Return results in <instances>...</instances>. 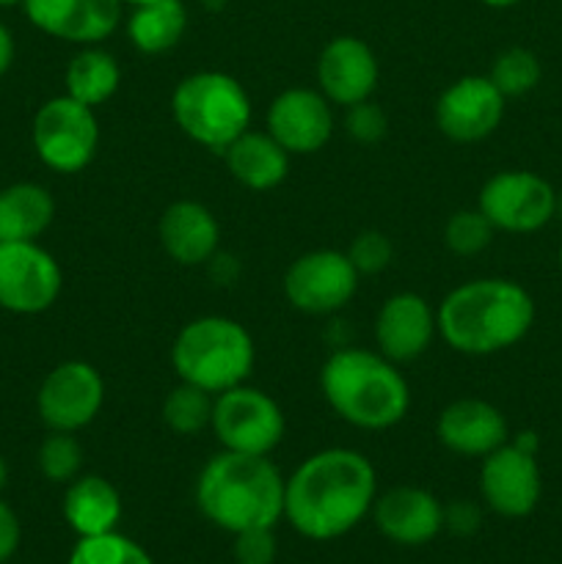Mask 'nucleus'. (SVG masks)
<instances>
[{
    "instance_id": "obj_9",
    "label": "nucleus",
    "mask_w": 562,
    "mask_h": 564,
    "mask_svg": "<svg viewBox=\"0 0 562 564\" xmlns=\"http://www.w3.org/2000/svg\"><path fill=\"white\" fill-rule=\"evenodd\" d=\"M560 198L551 182L534 171H499L479 191L477 209L507 235H532L556 215Z\"/></svg>"
},
{
    "instance_id": "obj_12",
    "label": "nucleus",
    "mask_w": 562,
    "mask_h": 564,
    "mask_svg": "<svg viewBox=\"0 0 562 564\" xmlns=\"http://www.w3.org/2000/svg\"><path fill=\"white\" fill-rule=\"evenodd\" d=\"M105 405V380L91 364L64 361L50 369L36 394L39 419L47 430L77 433L99 416Z\"/></svg>"
},
{
    "instance_id": "obj_22",
    "label": "nucleus",
    "mask_w": 562,
    "mask_h": 564,
    "mask_svg": "<svg viewBox=\"0 0 562 564\" xmlns=\"http://www.w3.org/2000/svg\"><path fill=\"white\" fill-rule=\"evenodd\" d=\"M224 163L229 174L248 191H273L287 180L290 152L270 132L246 130L237 141L224 149Z\"/></svg>"
},
{
    "instance_id": "obj_34",
    "label": "nucleus",
    "mask_w": 562,
    "mask_h": 564,
    "mask_svg": "<svg viewBox=\"0 0 562 564\" xmlns=\"http://www.w3.org/2000/svg\"><path fill=\"white\" fill-rule=\"evenodd\" d=\"M275 551H279V545H275L273 529H246V532H237L235 545H231L235 564H273Z\"/></svg>"
},
{
    "instance_id": "obj_16",
    "label": "nucleus",
    "mask_w": 562,
    "mask_h": 564,
    "mask_svg": "<svg viewBox=\"0 0 562 564\" xmlns=\"http://www.w3.org/2000/svg\"><path fill=\"white\" fill-rule=\"evenodd\" d=\"M378 58L372 47L356 36H336L317 58V88L331 105H350L372 99L378 88Z\"/></svg>"
},
{
    "instance_id": "obj_24",
    "label": "nucleus",
    "mask_w": 562,
    "mask_h": 564,
    "mask_svg": "<svg viewBox=\"0 0 562 564\" xmlns=\"http://www.w3.org/2000/svg\"><path fill=\"white\" fill-rule=\"evenodd\" d=\"M55 218V202L36 182H14L0 191V242H36Z\"/></svg>"
},
{
    "instance_id": "obj_40",
    "label": "nucleus",
    "mask_w": 562,
    "mask_h": 564,
    "mask_svg": "<svg viewBox=\"0 0 562 564\" xmlns=\"http://www.w3.org/2000/svg\"><path fill=\"white\" fill-rule=\"evenodd\" d=\"M121 3H130V6H143V3H152V0H121Z\"/></svg>"
},
{
    "instance_id": "obj_32",
    "label": "nucleus",
    "mask_w": 562,
    "mask_h": 564,
    "mask_svg": "<svg viewBox=\"0 0 562 564\" xmlns=\"http://www.w3.org/2000/svg\"><path fill=\"white\" fill-rule=\"evenodd\" d=\"M345 253L358 275H375L389 268L391 257H395V248H391L389 237L383 231L367 229L361 235H356V240L350 242V248Z\"/></svg>"
},
{
    "instance_id": "obj_17",
    "label": "nucleus",
    "mask_w": 562,
    "mask_h": 564,
    "mask_svg": "<svg viewBox=\"0 0 562 564\" xmlns=\"http://www.w3.org/2000/svg\"><path fill=\"white\" fill-rule=\"evenodd\" d=\"M372 521L386 540L397 545H428L444 529V505L430 490L397 485L375 496Z\"/></svg>"
},
{
    "instance_id": "obj_42",
    "label": "nucleus",
    "mask_w": 562,
    "mask_h": 564,
    "mask_svg": "<svg viewBox=\"0 0 562 564\" xmlns=\"http://www.w3.org/2000/svg\"><path fill=\"white\" fill-rule=\"evenodd\" d=\"M556 259H560V270H562V240H560V251H556Z\"/></svg>"
},
{
    "instance_id": "obj_7",
    "label": "nucleus",
    "mask_w": 562,
    "mask_h": 564,
    "mask_svg": "<svg viewBox=\"0 0 562 564\" xmlns=\"http://www.w3.org/2000/svg\"><path fill=\"white\" fill-rule=\"evenodd\" d=\"M33 149L55 174H77L94 160L99 147V121L94 108L69 94L47 99L33 116Z\"/></svg>"
},
{
    "instance_id": "obj_37",
    "label": "nucleus",
    "mask_w": 562,
    "mask_h": 564,
    "mask_svg": "<svg viewBox=\"0 0 562 564\" xmlns=\"http://www.w3.org/2000/svg\"><path fill=\"white\" fill-rule=\"evenodd\" d=\"M14 53H17L14 36H11L9 28L0 22V77H3L6 72L11 69V64H14Z\"/></svg>"
},
{
    "instance_id": "obj_31",
    "label": "nucleus",
    "mask_w": 562,
    "mask_h": 564,
    "mask_svg": "<svg viewBox=\"0 0 562 564\" xmlns=\"http://www.w3.org/2000/svg\"><path fill=\"white\" fill-rule=\"evenodd\" d=\"M496 229L479 209H461L444 226V242L455 257H477L494 240Z\"/></svg>"
},
{
    "instance_id": "obj_23",
    "label": "nucleus",
    "mask_w": 562,
    "mask_h": 564,
    "mask_svg": "<svg viewBox=\"0 0 562 564\" xmlns=\"http://www.w3.org/2000/svg\"><path fill=\"white\" fill-rule=\"evenodd\" d=\"M61 510L77 538H94V534L116 532L121 521V496L99 474H80L66 485Z\"/></svg>"
},
{
    "instance_id": "obj_19",
    "label": "nucleus",
    "mask_w": 562,
    "mask_h": 564,
    "mask_svg": "<svg viewBox=\"0 0 562 564\" xmlns=\"http://www.w3.org/2000/svg\"><path fill=\"white\" fill-rule=\"evenodd\" d=\"M435 334H439V323H435L433 306L417 292H397L386 297L375 317L378 352H383L395 364L417 361L419 356H424Z\"/></svg>"
},
{
    "instance_id": "obj_20",
    "label": "nucleus",
    "mask_w": 562,
    "mask_h": 564,
    "mask_svg": "<svg viewBox=\"0 0 562 564\" xmlns=\"http://www.w3.org/2000/svg\"><path fill=\"white\" fill-rule=\"evenodd\" d=\"M441 446L457 457H485L510 441L505 413L485 400H455L435 422Z\"/></svg>"
},
{
    "instance_id": "obj_35",
    "label": "nucleus",
    "mask_w": 562,
    "mask_h": 564,
    "mask_svg": "<svg viewBox=\"0 0 562 564\" xmlns=\"http://www.w3.org/2000/svg\"><path fill=\"white\" fill-rule=\"evenodd\" d=\"M479 523H483V518L472 501H457V505L444 507V529H450L452 534L468 538V534L477 532Z\"/></svg>"
},
{
    "instance_id": "obj_39",
    "label": "nucleus",
    "mask_w": 562,
    "mask_h": 564,
    "mask_svg": "<svg viewBox=\"0 0 562 564\" xmlns=\"http://www.w3.org/2000/svg\"><path fill=\"white\" fill-rule=\"evenodd\" d=\"M6 485H9V466H6L3 455H0V490H3Z\"/></svg>"
},
{
    "instance_id": "obj_3",
    "label": "nucleus",
    "mask_w": 562,
    "mask_h": 564,
    "mask_svg": "<svg viewBox=\"0 0 562 564\" xmlns=\"http://www.w3.org/2000/svg\"><path fill=\"white\" fill-rule=\"evenodd\" d=\"M284 482L268 455L218 452L196 479V505L213 527L237 534L275 529L284 518Z\"/></svg>"
},
{
    "instance_id": "obj_2",
    "label": "nucleus",
    "mask_w": 562,
    "mask_h": 564,
    "mask_svg": "<svg viewBox=\"0 0 562 564\" xmlns=\"http://www.w3.org/2000/svg\"><path fill=\"white\" fill-rule=\"evenodd\" d=\"M439 334L463 356L510 350L534 325V301L512 279H474L455 286L435 312Z\"/></svg>"
},
{
    "instance_id": "obj_8",
    "label": "nucleus",
    "mask_w": 562,
    "mask_h": 564,
    "mask_svg": "<svg viewBox=\"0 0 562 564\" xmlns=\"http://www.w3.org/2000/svg\"><path fill=\"white\" fill-rule=\"evenodd\" d=\"M209 427L224 449L270 455L284 441L287 422L273 397L242 383L215 397Z\"/></svg>"
},
{
    "instance_id": "obj_33",
    "label": "nucleus",
    "mask_w": 562,
    "mask_h": 564,
    "mask_svg": "<svg viewBox=\"0 0 562 564\" xmlns=\"http://www.w3.org/2000/svg\"><path fill=\"white\" fill-rule=\"evenodd\" d=\"M345 127L353 135V141L358 143H378L380 138L389 130V119H386L383 108L375 105L372 99H364V102L350 105L345 113Z\"/></svg>"
},
{
    "instance_id": "obj_36",
    "label": "nucleus",
    "mask_w": 562,
    "mask_h": 564,
    "mask_svg": "<svg viewBox=\"0 0 562 564\" xmlns=\"http://www.w3.org/2000/svg\"><path fill=\"white\" fill-rule=\"evenodd\" d=\"M20 540H22L20 518H17V512L0 499V564H6L17 554Z\"/></svg>"
},
{
    "instance_id": "obj_10",
    "label": "nucleus",
    "mask_w": 562,
    "mask_h": 564,
    "mask_svg": "<svg viewBox=\"0 0 562 564\" xmlns=\"http://www.w3.org/2000/svg\"><path fill=\"white\" fill-rule=\"evenodd\" d=\"M64 273L39 242H0V308L42 314L58 301Z\"/></svg>"
},
{
    "instance_id": "obj_38",
    "label": "nucleus",
    "mask_w": 562,
    "mask_h": 564,
    "mask_svg": "<svg viewBox=\"0 0 562 564\" xmlns=\"http://www.w3.org/2000/svg\"><path fill=\"white\" fill-rule=\"evenodd\" d=\"M485 6H490V9H510V6L521 3V0H483Z\"/></svg>"
},
{
    "instance_id": "obj_21",
    "label": "nucleus",
    "mask_w": 562,
    "mask_h": 564,
    "mask_svg": "<svg viewBox=\"0 0 562 564\" xmlns=\"http://www.w3.org/2000/svg\"><path fill=\"white\" fill-rule=\"evenodd\" d=\"M158 235L163 251L176 264L196 268V264L209 262L215 257V251H218L220 226L204 204L182 198V202L169 204L163 209Z\"/></svg>"
},
{
    "instance_id": "obj_4",
    "label": "nucleus",
    "mask_w": 562,
    "mask_h": 564,
    "mask_svg": "<svg viewBox=\"0 0 562 564\" xmlns=\"http://www.w3.org/2000/svg\"><path fill=\"white\" fill-rule=\"evenodd\" d=\"M320 389L342 422L372 433L400 424L411 408V389L397 364L361 347L331 352L320 369Z\"/></svg>"
},
{
    "instance_id": "obj_27",
    "label": "nucleus",
    "mask_w": 562,
    "mask_h": 564,
    "mask_svg": "<svg viewBox=\"0 0 562 564\" xmlns=\"http://www.w3.org/2000/svg\"><path fill=\"white\" fill-rule=\"evenodd\" d=\"M213 405L215 397L209 391L180 380L165 394L160 413H163L165 427L174 430L176 435H196L202 430H207L209 422H213Z\"/></svg>"
},
{
    "instance_id": "obj_26",
    "label": "nucleus",
    "mask_w": 562,
    "mask_h": 564,
    "mask_svg": "<svg viewBox=\"0 0 562 564\" xmlns=\"http://www.w3.org/2000/svg\"><path fill=\"white\" fill-rule=\"evenodd\" d=\"M121 83V69L116 58L105 50L88 44L66 66V94L88 108H99L116 94Z\"/></svg>"
},
{
    "instance_id": "obj_18",
    "label": "nucleus",
    "mask_w": 562,
    "mask_h": 564,
    "mask_svg": "<svg viewBox=\"0 0 562 564\" xmlns=\"http://www.w3.org/2000/svg\"><path fill=\"white\" fill-rule=\"evenodd\" d=\"M42 33L72 44H99L119 28L121 0H22Z\"/></svg>"
},
{
    "instance_id": "obj_14",
    "label": "nucleus",
    "mask_w": 562,
    "mask_h": 564,
    "mask_svg": "<svg viewBox=\"0 0 562 564\" xmlns=\"http://www.w3.org/2000/svg\"><path fill=\"white\" fill-rule=\"evenodd\" d=\"M505 119V97L488 75L450 83L435 102V124L450 141L477 143L494 135Z\"/></svg>"
},
{
    "instance_id": "obj_11",
    "label": "nucleus",
    "mask_w": 562,
    "mask_h": 564,
    "mask_svg": "<svg viewBox=\"0 0 562 564\" xmlns=\"http://www.w3.org/2000/svg\"><path fill=\"white\" fill-rule=\"evenodd\" d=\"M353 262L345 251L320 248L298 257L284 273V295L303 314H334L353 301L358 290Z\"/></svg>"
},
{
    "instance_id": "obj_25",
    "label": "nucleus",
    "mask_w": 562,
    "mask_h": 564,
    "mask_svg": "<svg viewBox=\"0 0 562 564\" xmlns=\"http://www.w3.org/2000/svg\"><path fill=\"white\" fill-rule=\"evenodd\" d=\"M187 28V11L182 0H152V3L136 6L127 33L136 50L143 55H160L176 47Z\"/></svg>"
},
{
    "instance_id": "obj_13",
    "label": "nucleus",
    "mask_w": 562,
    "mask_h": 564,
    "mask_svg": "<svg viewBox=\"0 0 562 564\" xmlns=\"http://www.w3.org/2000/svg\"><path fill=\"white\" fill-rule=\"evenodd\" d=\"M479 494L483 501L501 518H527L538 507L543 494L538 452L523 449L507 441L499 449L483 457L479 468Z\"/></svg>"
},
{
    "instance_id": "obj_5",
    "label": "nucleus",
    "mask_w": 562,
    "mask_h": 564,
    "mask_svg": "<svg viewBox=\"0 0 562 564\" xmlns=\"http://www.w3.org/2000/svg\"><path fill=\"white\" fill-rule=\"evenodd\" d=\"M253 361L257 347L251 334L237 319L218 314L191 319L171 345V367L176 378L213 397L246 383Z\"/></svg>"
},
{
    "instance_id": "obj_41",
    "label": "nucleus",
    "mask_w": 562,
    "mask_h": 564,
    "mask_svg": "<svg viewBox=\"0 0 562 564\" xmlns=\"http://www.w3.org/2000/svg\"><path fill=\"white\" fill-rule=\"evenodd\" d=\"M17 3H22V0H0V6H17Z\"/></svg>"
},
{
    "instance_id": "obj_1",
    "label": "nucleus",
    "mask_w": 562,
    "mask_h": 564,
    "mask_svg": "<svg viewBox=\"0 0 562 564\" xmlns=\"http://www.w3.org/2000/svg\"><path fill=\"white\" fill-rule=\"evenodd\" d=\"M378 474L369 457L347 446L309 455L284 482V518L301 538H345L372 512Z\"/></svg>"
},
{
    "instance_id": "obj_6",
    "label": "nucleus",
    "mask_w": 562,
    "mask_h": 564,
    "mask_svg": "<svg viewBox=\"0 0 562 564\" xmlns=\"http://www.w3.org/2000/svg\"><path fill=\"white\" fill-rule=\"evenodd\" d=\"M171 116L198 147L224 152L251 130V99L242 83L226 72H193L176 83Z\"/></svg>"
},
{
    "instance_id": "obj_29",
    "label": "nucleus",
    "mask_w": 562,
    "mask_h": 564,
    "mask_svg": "<svg viewBox=\"0 0 562 564\" xmlns=\"http://www.w3.org/2000/svg\"><path fill=\"white\" fill-rule=\"evenodd\" d=\"M490 83L501 91V97H523V94L534 91L543 77L540 61L532 50L527 47H510L494 58V66L488 72Z\"/></svg>"
},
{
    "instance_id": "obj_30",
    "label": "nucleus",
    "mask_w": 562,
    "mask_h": 564,
    "mask_svg": "<svg viewBox=\"0 0 562 564\" xmlns=\"http://www.w3.org/2000/svg\"><path fill=\"white\" fill-rule=\"evenodd\" d=\"M36 466L44 479L55 485H69L72 479L80 477L83 468V446L75 433H58L50 430L47 438L39 444Z\"/></svg>"
},
{
    "instance_id": "obj_15",
    "label": "nucleus",
    "mask_w": 562,
    "mask_h": 564,
    "mask_svg": "<svg viewBox=\"0 0 562 564\" xmlns=\"http://www.w3.org/2000/svg\"><path fill=\"white\" fill-rule=\"evenodd\" d=\"M268 132L290 154H314L334 135L331 102L320 88H287L270 102Z\"/></svg>"
},
{
    "instance_id": "obj_28",
    "label": "nucleus",
    "mask_w": 562,
    "mask_h": 564,
    "mask_svg": "<svg viewBox=\"0 0 562 564\" xmlns=\"http://www.w3.org/2000/svg\"><path fill=\"white\" fill-rule=\"evenodd\" d=\"M66 564H154L149 551L119 532L77 538Z\"/></svg>"
}]
</instances>
